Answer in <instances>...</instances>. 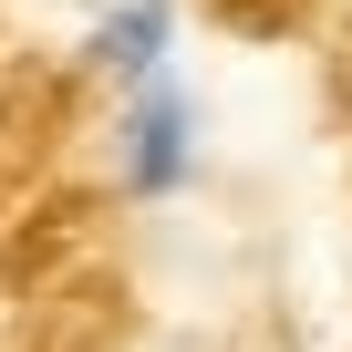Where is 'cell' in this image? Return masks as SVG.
Masks as SVG:
<instances>
[{
    "mask_svg": "<svg viewBox=\"0 0 352 352\" xmlns=\"http://www.w3.org/2000/svg\"><path fill=\"white\" fill-rule=\"evenodd\" d=\"M166 63H176V0H104V11H94L83 73H94L104 94H124V83H145V73H166Z\"/></svg>",
    "mask_w": 352,
    "mask_h": 352,
    "instance_id": "obj_2",
    "label": "cell"
},
{
    "mask_svg": "<svg viewBox=\"0 0 352 352\" xmlns=\"http://www.w3.org/2000/svg\"><path fill=\"white\" fill-rule=\"evenodd\" d=\"M104 145H114V187H124L135 208H166V197H187V187H197L208 124H197V94L176 83V63L114 94V124H104Z\"/></svg>",
    "mask_w": 352,
    "mask_h": 352,
    "instance_id": "obj_1",
    "label": "cell"
}]
</instances>
